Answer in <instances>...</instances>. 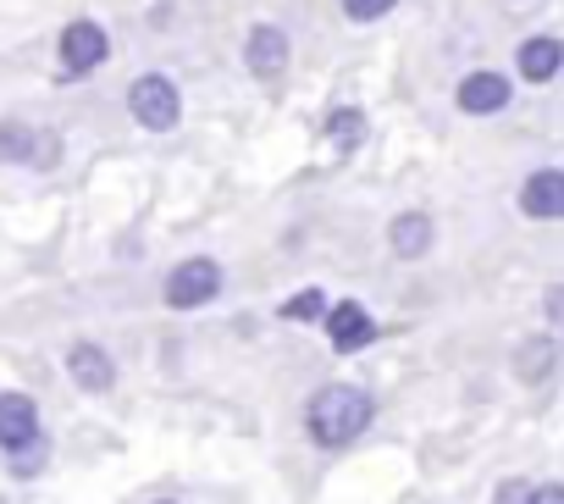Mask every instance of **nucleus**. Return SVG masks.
<instances>
[{
    "label": "nucleus",
    "mask_w": 564,
    "mask_h": 504,
    "mask_svg": "<svg viewBox=\"0 0 564 504\" xmlns=\"http://www.w3.org/2000/svg\"><path fill=\"white\" fill-rule=\"evenodd\" d=\"M371 394L366 388H349V383H333V388H322L316 399H311V438L322 443V449H344V443H355L366 427H371Z\"/></svg>",
    "instance_id": "nucleus-1"
},
{
    "label": "nucleus",
    "mask_w": 564,
    "mask_h": 504,
    "mask_svg": "<svg viewBox=\"0 0 564 504\" xmlns=\"http://www.w3.org/2000/svg\"><path fill=\"white\" fill-rule=\"evenodd\" d=\"M106 29L100 23H73L67 34H62V62H67V73H95L100 62H106Z\"/></svg>",
    "instance_id": "nucleus-7"
},
{
    "label": "nucleus",
    "mask_w": 564,
    "mask_h": 504,
    "mask_svg": "<svg viewBox=\"0 0 564 504\" xmlns=\"http://www.w3.org/2000/svg\"><path fill=\"white\" fill-rule=\"evenodd\" d=\"M155 504H172V498H155Z\"/></svg>",
    "instance_id": "nucleus-21"
},
{
    "label": "nucleus",
    "mask_w": 564,
    "mask_h": 504,
    "mask_svg": "<svg viewBox=\"0 0 564 504\" xmlns=\"http://www.w3.org/2000/svg\"><path fill=\"white\" fill-rule=\"evenodd\" d=\"M0 161H12V167H56L62 161V139L51 128L0 122Z\"/></svg>",
    "instance_id": "nucleus-3"
},
{
    "label": "nucleus",
    "mask_w": 564,
    "mask_h": 504,
    "mask_svg": "<svg viewBox=\"0 0 564 504\" xmlns=\"http://www.w3.org/2000/svg\"><path fill=\"white\" fill-rule=\"evenodd\" d=\"M520 78H531V84H547L553 73H558V62H564V45L558 40H547V34H536V40H525L520 45Z\"/></svg>",
    "instance_id": "nucleus-12"
},
{
    "label": "nucleus",
    "mask_w": 564,
    "mask_h": 504,
    "mask_svg": "<svg viewBox=\"0 0 564 504\" xmlns=\"http://www.w3.org/2000/svg\"><path fill=\"white\" fill-rule=\"evenodd\" d=\"M67 372H73V383L89 388V394H106V388L117 383V366H111V355H106L100 344H73V350H67Z\"/></svg>",
    "instance_id": "nucleus-10"
},
{
    "label": "nucleus",
    "mask_w": 564,
    "mask_h": 504,
    "mask_svg": "<svg viewBox=\"0 0 564 504\" xmlns=\"http://www.w3.org/2000/svg\"><path fill=\"white\" fill-rule=\"evenodd\" d=\"M327 139H333V150H360V139H366V117L355 111V106H344V111H333V122H327Z\"/></svg>",
    "instance_id": "nucleus-15"
},
{
    "label": "nucleus",
    "mask_w": 564,
    "mask_h": 504,
    "mask_svg": "<svg viewBox=\"0 0 564 504\" xmlns=\"http://www.w3.org/2000/svg\"><path fill=\"white\" fill-rule=\"evenodd\" d=\"M216 294H221V267H216V261H205V256H194V261L172 267V278H166V305H172V311L210 305Z\"/></svg>",
    "instance_id": "nucleus-4"
},
{
    "label": "nucleus",
    "mask_w": 564,
    "mask_h": 504,
    "mask_svg": "<svg viewBox=\"0 0 564 504\" xmlns=\"http://www.w3.org/2000/svg\"><path fill=\"white\" fill-rule=\"evenodd\" d=\"M327 333H333V350H338V355H349V350H366V344L377 339V322L366 317V305L344 300V305H333Z\"/></svg>",
    "instance_id": "nucleus-9"
},
{
    "label": "nucleus",
    "mask_w": 564,
    "mask_h": 504,
    "mask_svg": "<svg viewBox=\"0 0 564 504\" xmlns=\"http://www.w3.org/2000/svg\"><path fill=\"white\" fill-rule=\"evenodd\" d=\"M282 317H289V322H316V317H327V300H322V289H305V294H294L289 305H282Z\"/></svg>",
    "instance_id": "nucleus-16"
},
{
    "label": "nucleus",
    "mask_w": 564,
    "mask_h": 504,
    "mask_svg": "<svg viewBox=\"0 0 564 504\" xmlns=\"http://www.w3.org/2000/svg\"><path fill=\"white\" fill-rule=\"evenodd\" d=\"M520 211H525V216H536V222L564 216V172H558V167L531 172V183L520 189Z\"/></svg>",
    "instance_id": "nucleus-8"
},
{
    "label": "nucleus",
    "mask_w": 564,
    "mask_h": 504,
    "mask_svg": "<svg viewBox=\"0 0 564 504\" xmlns=\"http://www.w3.org/2000/svg\"><path fill=\"white\" fill-rule=\"evenodd\" d=\"M40 465H45V443H40V438H29L23 449H12V471H18V476H34Z\"/></svg>",
    "instance_id": "nucleus-17"
},
{
    "label": "nucleus",
    "mask_w": 564,
    "mask_h": 504,
    "mask_svg": "<svg viewBox=\"0 0 564 504\" xmlns=\"http://www.w3.org/2000/svg\"><path fill=\"white\" fill-rule=\"evenodd\" d=\"M553 361H558V344L553 339H525L514 350V377L520 383H547L553 377Z\"/></svg>",
    "instance_id": "nucleus-13"
},
{
    "label": "nucleus",
    "mask_w": 564,
    "mask_h": 504,
    "mask_svg": "<svg viewBox=\"0 0 564 504\" xmlns=\"http://www.w3.org/2000/svg\"><path fill=\"white\" fill-rule=\"evenodd\" d=\"M525 504H564V487H553V482H547V487H531Z\"/></svg>",
    "instance_id": "nucleus-19"
},
{
    "label": "nucleus",
    "mask_w": 564,
    "mask_h": 504,
    "mask_svg": "<svg viewBox=\"0 0 564 504\" xmlns=\"http://www.w3.org/2000/svg\"><path fill=\"white\" fill-rule=\"evenodd\" d=\"M498 504H525V487H520V482H509V487L498 493Z\"/></svg>",
    "instance_id": "nucleus-20"
},
{
    "label": "nucleus",
    "mask_w": 564,
    "mask_h": 504,
    "mask_svg": "<svg viewBox=\"0 0 564 504\" xmlns=\"http://www.w3.org/2000/svg\"><path fill=\"white\" fill-rule=\"evenodd\" d=\"M128 106H133V117H139L150 133H166V128H177V117H183V95H177V84H172L166 73H144V78L128 89Z\"/></svg>",
    "instance_id": "nucleus-2"
},
{
    "label": "nucleus",
    "mask_w": 564,
    "mask_h": 504,
    "mask_svg": "<svg viewBox=\"0 0 564 504\" xmlns=\"http://www.w3.org/2000/svg\"><path fill=\"white\" fill-rule=\"evenodd\" d=\"M29 438H40V405L29 394H0V449H23Z\"/></svg>",
    "instance_id": "nucleus-6"
},
{
    "label": "nucleus",
    "mask_w": 564,
    "mask_h": 504,
    "mask_svg": "<svg viewBox=\"0 0 564 504\" xmlns=\"http://www.w3.org/2000/svg\"><path fill=\"white\" fill-rule=\"evenodd\" d=\"M393 249H399L404 261L426 256V249H432V216H421V211H404V216L393 222Z\"/></svg>",
    "instance_id": "nucleus-14"
},
{
    "label": "nucleus",
    "mask_w": 564,
    "mask_h": 504,
    "mask_svg": "<svg viewBox=\"0 0 564 504\" xmlns=\"http://www.w3.org/2000/svg\"><path fill=\"white\" fill-rule=\"evenodd\" d=\"M399 7V0H344V12L355 18V23H377V18H388Z\"/></svg>",
    "instance_id": "nucleus-18"
},
{
    "label": "nucleus",
    "mask_w": 564,
    "mask_h": 504,
    "mask_svg": "<svg viewBox=\"0 0 564 504\" xmlns=\"http://www.w3.org/2000/svg\"><path fill=\"white\" fill-rule=\"evenodd\" d=\"M243 62H249L254 78H276L282 67H289V34L271 29V23L249 29V40H243Z\"/></svg>",
    "instance_id": "nucleus-5"
},
{
    "label": "nucleus",
    "mask_w": 564,
    "mask_h": 504,
    "mask_svg": "<svg viewBox=\"0 0 564 504\" xmlns=\"http://www.w3.org/2000/svg\"><path fill=\"white\" fill-rule=\"evenodd\" d=\"M0 504H7V498H0Z\"/></svg>",
    "instance_id": "nucleus-22"
},
{
    "label": "nucleus",
    "mask_w": 564,
    "mask_h": 504,
    "mask_svg": "<svg viewBox=\"0 0 564 504\" xmlns=\"http://www.w3.org/2000/svg\"><path fill=\"white\" fill-rule=\"evenodd\" d=\"M503 106H509V78L503 73H470L459 84V111L487 117V111H503Z\"/></svg>",
    "instance_id": "nucleus-11"
}]
</instances>
